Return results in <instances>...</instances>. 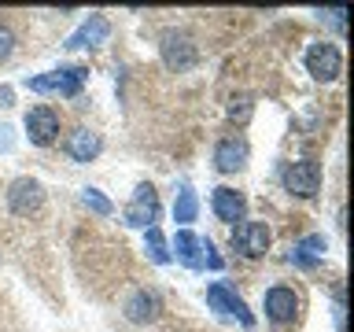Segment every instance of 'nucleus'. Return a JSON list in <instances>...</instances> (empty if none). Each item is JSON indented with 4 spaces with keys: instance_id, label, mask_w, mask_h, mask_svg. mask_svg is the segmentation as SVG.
Masks as SVG:
<instances>
[{
    "instance_id": "obj_1",
    "label": "nucleus",
    "mask_w": 354,
    "mask_h": 332,
    "mask_svg": "<svg viewBox=\"0 0 354 332\" xmlns=\"http://www.w3.org/2000/svg\"><path fill=\"white\" fill-rule=\"evenodd\" d=\"M306 71L317 77V82H336L339 71H343V59H339V48L328 41H317L306 48Z\"/></svg>"
},
{
    "instance_id": "obj_2",
    "label": "nucleus",
    "mask_w": 354,
    "mask_h": 332,
    "mask_svg": "<svg viewBox=\"0 0 354 332\" xmlns=\"http://www.w3.org/2000/svg\"><path fill=\"white\" fill-rule=\"evenodd\" d=\"M284 188H288L292 196H303V199L317 196V188H321V166H317L314 159L292 163V166L284 170Z\"/></svg>"
},
{
    "instance_id": "obj_3",
    "label": "nucleus",
    "mask_w": 354,
    "mask_h": 332,
    "mask_svg": "<svg viewBox=\"0 0 354 332\" xmlns=\"http://www.w3.org/2000/svg\"><path fill=\"white\" fill-rule=\"evenodd\" d=\"M162 63L170 66V71H192L196 66V44L188 41V33H177V30H170V33H162Z\"/></svg>"
},
{
    "instance_id": "obj_4",
    "label": "nucleus",
    "mask_w": 354,
    "mask_h": 332,
    "mask_svg": "<svg viewBox=\"0 0 354 332\" xmlns=\"http://www.w3.org/2000/svg\"><path fill=\"white\" fill-rule=\"evenodd\" d=\"M82 82H85V71H52V74H41V77H30V89L33 93H55V96H77L82 93Z\"/></svg>"
},
{
    "instance_id": "obj_5",
    "label": "nucleus",
    "mask_w": 354,
    "mask_h": 332,
    "mask_svg": "<svg viewBox=\"0 0 354 332\" xmlns=\"http://www.w3.org/2000/svg\"><path fill=\"white\" fill-rule=\"evenodd\" d=\"M270 225L266 221H240L236 229H232V248L243 251L248 259H259V255H266V248H270Z\"/></svg>"
},
{
    "instance_id": "obj_6",
    "label": "nucleus",
    "mask_w": 354,
    "mask_h": 332,
    "mask_svg": "<svg viewBox=\"0 0 354 332\" xmlns=\"http://www.w3.org/2000/svg\"><path fill=\"white\" fill-rule=\"evenodd\" d=\"M159 218V196L151 185H137V196L126 207V225L133 229H151V221Z\"/></svg>"
},
{
    "instance_id": "obj_7",
    "label": "nucleus",
    "mask_w": 354,
    "mask_h": 332,
    "mask_svg": "<svg viewBox=\"0 0 354 332\" xmlns=\"http://www.w3.org/2000/svg\"><path fill=\"white\" fill-rule=\"evenodd\" d=\"M207 303L214 306V310H221V314H232V317H240L243 325H254V317H251V310H248V303H243V299L232 292V288L225 284V281H214L207 288Z\"/></svg>"
},
{
    "instance_id": "obj_8",
    "label": "nucleus",
    "mask_w": 354,
    "mask_h": 332,
    "mask_svg": "<svg viewBox=\"0 0 354 332\" xmlns=\"http://www.w3.org/2000/svg\"><path fill=\"white\" fill-rule=\"evenodd\" d=\"M266 317L277 321V325L295 321L299 317V295H295V288H284V284L270 288V292H266Z\"/></svg>"
},
{
    "instance_id": "obj_9",
    "label": "nucleus",
    "mask_w": 354,
    "mask_h": 332,
    "mask_svg": "<svg viewBox=\"0 0 354 332\" xmlns=\"http://www.w3.org/2000/svg\"><path fill=\"white\" fill-rule=\"evenodd\" d=\"M8 203H11L15 214H33V210H41V203H44L41 181H33V177H19V181H11Z\"/></svg>"
},
{
    "instance_id": "obj_10",
    "label": "nucleus",
    "mask_w": 354,
    "mask_h": 332,
    "mask_svg": "<svg viewBox=\"0 0 354 332\" xmlns=\"http://www.w3.org/2000/svg\"><path fill=\"white\" fill-rule=\"evenodd\" d=\"M26 133H30L33 144H41V148H44V144H52L55 133H59V115H55L48 104H37L26 115Z\"/></svg>"
},
{
    "instance_id": "obj_11",
    "label": "nucleus",
    "mask_w": 354,
    "mask_h": 332,
    "mask_svg": "<svg viewBox=\"0 0 354 332\" xmlns=\"http://www.w3.org/2000/svg\"><path fill=\"white\" fill-rule=\"evenodd\" d=\"M210 207H214V214L221 221H229V225H236V221H243V214H248V199H243L236 188H214V199H210Z\"/></svg>"
},
{
    "instance_id": "obj_12",
    "label": "nucleus",
    "mask_w": 354,
    "mask_h": 332,
    "mask_svg": "<svg viewBox=\"0 0 354 332\" xmlns=\"http://www.w3.org/2000/svg\"><path fill=\"white\" fill-rule=\"evenodd\" d=\"M248 163V144H243L240 137H225L214 148V166L221 174H232V170H240V166Z\"/></svg>"
},
{
    "instance_id": "obj_13",
    "label": "nucleus",
    "mask_w": 354,
    "mask_h": 332,
    "mask_svg": "<svg viewBox=\"0 0 354 332\" xmlns=\"http://www.w3.org/2000/svg\"><path fill=\"white\" fill-rule=\"evenodd\" d=\"M100 148H104V144H100V133H93V129H74L71 140H66V151H71V159H77V163L96 159Z\"/></svg>"
},
{
    "instance_id": "obj_14",
    "label": "nucleus",
    "mask_w": 354,
    "mask_h": 332,
    "mask_svg": "<svg viewBox=\"0 0 354 332\" xmlns=\"http://www.w3.org/2000/svg\"><path fill=\"white\" fill-rule=\"evenodd\" d=\"M174 251H177V259H181L185 266H192V270L203 266V240H199L196 232H188V229L177 232V237H174Z\"/></svg>"
},
{
    "instance_id": "obj_15",
    "label": "nucleus",
    "mask_w": 354,
    "mask_h": 332,
    "mask_svg": "<svg viewBox=\"0 0 354 332\" xmlns=\"http://www.w3.org/2000/svg\"><path fill=\"white\" fill-rule=\"evenodd\" d=\"M104 41H107V19L104 15H93L66 44H71V48H93V44H104Z\"/></svg>"
},
{
    "instance_id": "obj_16",
    "label": "nucleus",
    "mask_w": 354,
    "mask_h": 332,
    "mask_svg": "<svg viewBox=\"0 0 354 332\" xmlns=\"http://www.w3.org/2000/svg\"><path fill=\"white\" fill-rule=\"evenodd\" d=\"M325 255V237H306V240H299L295 248H292V259L299 270H310V266H317V259Z\"/></svg>"
},
{
    "instance_id": "obj_17",
    "label": "nucleus",
    "mask_w": 354,
    "mask_h": 332,
    "mask_svg": "<svg viewBox=\"0 0 354 332\" xmlns=\"http://www.w3.org/2000/svg\"><path fill=\"white\" fill-rule=\"evenodd\" d=\"M126 317L137 321V325H140V321H155V317H159V299H155L151 292H137L126 303Z\"/></svg>"
},
{
    "instance_id": "obj_18",
    "label": "nucleus",
    "mask_w": 354,
    "mask_h": 332,
    "mask_svg": "<svg viewBox=\"0 0 354 332\" xmlns=\"http://www.w3.org/2000/svg\"><path fill=\"white\" fill-rule=\"evenodd\" d=\"M174 221H181V225L196 221V192L192 188H181V196H177V203H174Z\"/></svg>"
},
{
    "instance_id": "obj_19",
    "label": "nucleus",
    "mask_w": 354,
    "mask_h": 332,
    "mask_svg": "<svg viewBox=\"0 0 354 332\" xmlns=\"http://www.w3.org/2000/svg\"><path fill=\"white\" fill-rule=\"evenodd\" d=\"M144 248H148V255H151V262H159V266H166L170 262V251H166V240H162V232L159 229H148V237H144Z\"/></svg>"
},
{
    "instance_id": "obj_20",
    "label": "nucleus",
    "mask_w": 354,
    "mask_h": 332,
    "mask_svg": "<svg viewBox=\"0 0 354 332\" xmlns=\"http://www.w3.org/2000/svg\"><path fill=\"white\" fill-rule=\"evenodd\" d=\"M82 199H85V207L88 210H96V214H111V210H115V207H111V199L107 196H100V188H85V192H82Z\"/></svg>"
},
{
    "instance_id": "obj_21",
    "label": "nucleus",
    "mask_w": 354,
    "mask_h": 332,
    "mask_svg": "<svg viewBox=\"0 0 354 332\" xmlns=\"http://www.w3.org/2000/svg\"><path fill=\"white\" fill-rule=\"evenodd\" d=\"M251 115V104H248V100H232V107H229V118H248Z\"/></svg>"
},
{
    "instance_id": "obj_22",
    "label": "nucleus",
    "mask_w": 354,
    "mask_h": 332,
    "mask_svg": "<svg viewBox=\"0 0 354 332\" xmlns=\"http://www.w3.org/2000/svg\"><path fill=\"white\" fill-rule=\"evenodd\" d=\"M8 55H11V33H8V30H0V63H4Z\"/></svg>"
}]
</instances>
